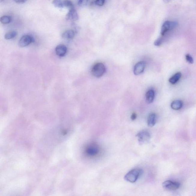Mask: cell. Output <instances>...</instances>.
I'll return each mask as SVG.
<instances>
[{"label": "cell", "instance_id": "5", "mask_svg": "<svg viewBox=\"0 0 196 196\" xmlns=\"http://www.w3.org/2000/svg\"><path fill=\"white\" fill-rule=\"evenodd\" d=\"M34 41V39L32 37L29 35H25L21 37L18 44L20 47H24L27 46Z\"/></svg>", "mask_w": 196, "mask_h": 196}, {"label": "cell", "instance_id": "8", "mask_svg": "<svg viewBox=\"0 0 196 196\" xmlns=\"http://www.w3.org/2000/svg\"><path fill=\"white\" fill-rule=\"evenodd\" d=\"M55 51L56 55L58 56H64L66 53L67 48L64 44H59L56 48Z\"/></svg>", "mask_w": 196, "mask_h": 196}, {"label": "cell", "instance_id": "12", "mask_svg": "<svg viewBox=\"0 0 196 196\" xmlns=\"http://www.w3.org/2000/svg\"><path fill=\"white\" fill-rule=\"evenodd\" d=\"M156 122V116L155 113H150L148 116L147 123L149 126L152 127L155 125Z\"/></svg>", "mask_w": 196, "mask_h": 196}, {"label": "cell", "instance_id": "16", "mask_svg": "<svg viewBox=\"0 0 196 196\" xmlns=\"http://www.w3.org/2000/svg\"><path fill=\"white\" fill-rule=\"evenodd\" d=\"M17 33L16 31H12L8 32L5 33V39L10 40L16 37Z\"/></svg>", "mask_w": 196, "mask_h": 196}, {"label": "cell", "instance_id": "6", "mask_svg": "<svg viewBox=\"0 0 196 196\" xmlns=\"http://www.w3.org/2000/svg\"><path fill=\"white\" fill-rule=\"evenodd\" d=\"M99 147L96 144H92L87 146L86 153L89 156H94L97 155L99 152Z\"/></svg>", "mask_w": 196, "mask_h": 196}, {"label": "cell", "instance_id": "18", "mask_svg": "<svg viewBox=\"0 0 196 196\" xmlns=\"http://www.w3.org/2000/svg\"><path fill=\"white\" fill-rule=\"evenodd\" d=\"M53 4L55 7L58 8H62L65 6V1L55 0L53 2Z\"/></svg>", "mask_w": 196, "mask_h": 196}, {"label": "cell", "instance_id": "9", "mask_svg": "<svg viewBox=\"0 0 196 196\" xmlns=\"http://www.w3.org/2000/svg\"><path fill=\"white\" fill-rule=\"evenodd\" d=\"M66 18L68 20H77L79 19L78 15L74 9H71L67 14Z\"/></svg>", "mask_w": 196, "mask_h": 196}, {"label": "cell", "instance_id": "24", "mask_svg": "<svg viewBox=\"0 0 196 196\" xmlns=\"http://www.w3.org/2000/svg\"><path fill=\"white\" fill-rule=\"evenodd\" d=\"M16 2L18 3H23L26 2V1H23V0H18V1H15Z\"/></svg>", "mask_w": 196, "mask_h": 196}, {"label": "cell", "instance_id": "14", "mask_svg": "<svg viewBox=\"0 0 196 196\" xmlns=\"http://www.w3.org/2000/svg\"><path fill=\"white\" fill-rule=\"evenodd\" d=\"M183 102L180 100H176L173 101L171 104V107L174 110H179L183 106Z\"/></svg>", "mask_w": 196, "mask_h": 196}, {"label": "cell", "instance_id": "20", "mask_svg": "<svg viewBox=\"0 0 196 196\" xmlns=\"http://www.w3.org/2000/svg\"><path fill=\"white\" fill-rule=\"evenodd\" d=\"M88 1L87 0H82V1H79L78 2V5L80 6H84L87 5L88 4Z\"/></svg>", "mask_w": 196, "mask_h": 196}, {"label": "cell", "instance_id": "21", "mask_svg": "<svg viewBox=\"0 0 196 196\" xmlns=\"http://www.w3.org/2000/svg\"><path fill=\"white\" fill-rule=\"evenodd\" d=\"M105 2V1L104 0H97V1H94V5L101 6L104 5Z\"/></svg>", "mask_w": 196, "mask_h": 196}, {"label": "cell", "instance_id": "13", "mask_svg": "<svg viewBox=\"0 0 196 196\" xmlns=\"http://www.w3.org/2000/svg\"><path fill=\"white\" fill-rule=\"evenodd\" d=\"M75 34L73 30H68L62 33V37L65 39L71 40L74 38Z\"/></svg>", "mask_w": 196, "mask_h": 196}, {"label": "cell", "instance_id": "22", "mask_svg": "<svg viewBox=\"0 0 196 196\" xmlns=\"http://www.w3.org/2000/svg\"><path fill=\"white\" fill-rule=\"evenodd\" d=\"M162 43V39L161 38H159L158 39L155 40L154 43V45L156 46H160L161 45Z\"/></svg>", "mask_w": 196, "mask_h": 196}, {"label": "cell", "instance_id": "4", "mask_svg": "<svg viewBox=\"0 0 196 196\" xmlns=\"http://www.w3.org/2000/svg\"><path fill=\"white\" fill-rule=\"evenodd\" d=\"M180 183L178 182H173L171 180H167L162 183V186L165 190H175L180 187Z\"/></svg>", "mask_w": 196, "mask_h": 196}, {"label": "cell", "instance_id": "3", "mask_svg": "<svg viewBox=\"0 0 196 196\" xmlns=\"http://www.w3.org/2000/svg\"><path fill=\"white\" fill-rule=\"evenodd\" d=\"M136 137L138 138L139 144L142 145L149 142L151 139V135L147 131L142 130L137 133Z\"/></svg>", "mask_w": 196, "mask_h": 196}, {"label": "cell", "instance_id": "11", "mask_svg": "<svg viewBox=\"0 0 196 196\" xmlns=\"http://www.w3.org/2000/svg\"><path fill=\"white\" fill-rule=\"evenodd\" d=\"M155 97V92L152 89H150L147 91L146 94V99L148 104L152 103Z\"/></svg>", "mask_w": 196, "mask_h": 196}, {"label": "cell", "instance_id": "19", "mask_svg": "<svg viewBox=\"0 0 196 196\" xmlns=\"http://www.w3.org/2000/svg\"><path fill=\"white\" fill-rule=\"evenodd\" d=\"M186 61L190 64L194 63V59L191 55L189 54H186L185 55Z\"/></svg>", "mask_w": 196, "mask_h": 196}, {"label": "cell", "instance_id": "7", "mask_svg": "<svg viewBox=\"0 0 196 196\" xmlns=\"http://www.w3.org/2000/svg\"><path fill=\"white\" fill-rule=\"evenodd\" d=\"M146 62L143 61L139 62L136 64L133 69V73L135 75H138L142 73L145 69Z\"/></svg>", "mask_w": 196, "mask_h": 196}, {"label": "cell", "instance_id": "15", "mask_svg": "<svg viewBox=\"0 0 196 196\" xmlns=\"http://www.w3.org/2000/svg\"><path fill=\"white\" fill-rule=\"evenodd\" d=\"M182 74L180 72L176 73L169 79V83L172 84H176L181 77Z\"/></svg>", "mask_w": 196, "mask_h": 196}, {"label": "cell", "instance_id": "17", "mask_svg": "<svg viewBox=\"0 0 196 196\" xmlns=\"http://www.w3.org/2000/svg\"><path fill=\"white\" fill-rule=\"evenodd\" d=\"M0 20L2 24H8L11 22L12 18L9 16H5L1 17Z\"/></svg>", "mask_w": 196, "mask_h": 196}, {"label": "cell", "instance_id": "23", "mask_svg": "<svg viewBox=\"0 0 196 196\" xmlns=\"http://www.w3.org/2000/svg\"><path fill=\"white\" fill-rule=\"evenodd\" d=\"M137 115L135 113H133L132 114L131 116V119H132V120H134L135 119H137Z\"/></svg>", "mask_w": 196, "mask_h": 196}, {"label": "cell", "instance_id": "1", "mask_svg": "<svg viewBox=\"0 0 196 196\" xmlns=\"http://www.w3.org/2000/svg\"><path fill=\"white\" fill-rule=\"evenodd\" d=\"M143 173L142 169L137 168L131 170L125 176V180L131 183H134L137 181Z\"/></svg>", "mask_w": 196, "mask_h": 196}, {"label": "cell", "instance_id": "2", "mask_svg": "<svg viewBox=\"0 0 196 196\" xmlns=\"http://www.w3.org/2000/svg\"><path fill=\"white\" fill-rule=\"evenodd\" d=\"M106 71V68L103 64L99 62L95 64L92 69V73L95 77L99 78L103 76Z\"/></svg>", "mask_w": 196, "mask_h": 196}, {"label": "cell", "instance_id": "10", "mask_svg": "<svg viewBox=\"0 0 196 196\" xmlns=\"http://www.w3.org/2000/svg\"><path fill=\"white\" fill-rule=\"evenodd\" d=\"M171 22L166 21L164 22L161 27V35H164L165 33L170 29H172Z\"/></svg>", "mask_w": 196, "mask_h": 196}]
</instances>
